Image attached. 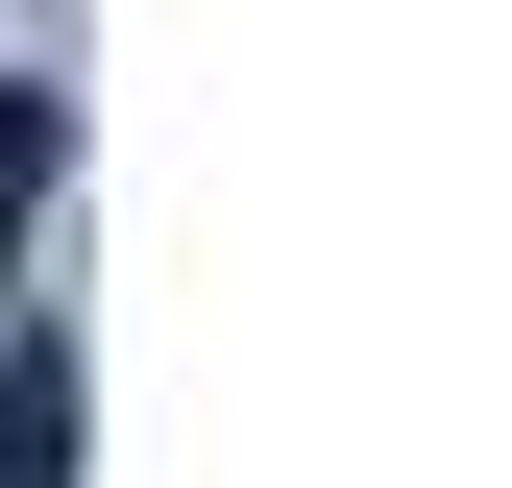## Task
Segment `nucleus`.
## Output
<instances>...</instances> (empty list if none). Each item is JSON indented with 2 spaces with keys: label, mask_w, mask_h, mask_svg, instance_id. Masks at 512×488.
Returning <instances> with one entry per match:
<instances>
[{
  "label": "nucleus",
  "mask_w": 512,
  "mask_h": 488,
  "mask_svg": "<svg viewBox=\"0 0 512 488\" xmlns=\"http://www.w3.org/2000/svg\"><path fill=\"white\" fill-rule=\"evenodd\" d=\"M0 488H74V342H49V318L0 342Z\"/></svg>",
  "instance_id": "nucleus-1"
}]
</instances>
